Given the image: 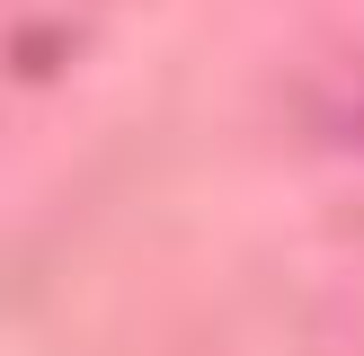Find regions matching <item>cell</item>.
Returning a JSON list of instances; mask_svg holds the SVG:
<instances>
[{
	"mask_svg": "<svg viewBox=\"0 0 364 356\" xmlns=\"http://www.w3.org/2000/svg\"><path fill=\"white\" fill-rule=\"evenodd\" d=\"M355 134H364V116H355Z\"/></svg>",
	"mask_w": 364,
	"mask_h": 356,
	"instance_id": "1",
	"label": "cell"
}]
</instances>
